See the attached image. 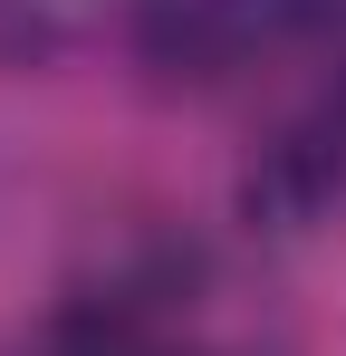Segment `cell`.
I'll list each match as a JSON object with an SVG mask.
<instances>
[{
    "label": "cell",
    "mask_w": 346,
    "mask_h": 356,
    "mask_svg": "<svg viewBox=\"0 0 346 356\" xmlns=\"http://www.w3.org/2000/svg\"><path fill=\"white\" fill-rule=\"evenodd\" d=\"M164 0H0V58H67V49H97V39H145Z\"/></svg>",
    "instance_id": "obj_2"
},
{
    "label": "cell",
    "mask_w": 346,
    "mask_h": 356,
    "mask_svg": "<svg viewBox=\"0 0 346 356\" xmlns=\"http://www.w3.org/2000/svg\"><path fill=\"white\" fill-rule=\"evenodd\" d=\"M39 356H212L192 327H173L164 308H145V298H87V308H67Z\"/></svg>",
    "instance_id": "obj_3"
},
{
    "label": "cell",
    "mask_w": 346,
    "mask_h": 356,
    "mask_svg": "<svg viewBox=\"0 0 346 356\" xmlns=\"http://www.w3.org/2000/svg\"><path fill=\"white\" fill-rule=\"evenodd\" d=\"M298 97L250 154V212L270 232H308L346 202V0H308V49H298Z\"/></svg>",
    "instance_id": "obj_1"
}]
</instances>
